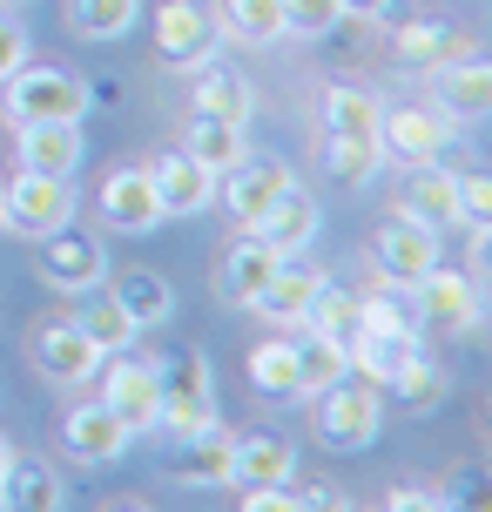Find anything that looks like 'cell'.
Segmentation results:
<instances>
[{"instance_id":"obj_1","label":"cell","mask_w":492,"mask_h":512,"mask_svg":"<svg viewBox=\"0 0 492 512\" xmlns=\"http://www.w3.org/2000/svg\"><path fill=\"white\" fill-rule=\"evenodd\" d=\"M412 297V324L418 337H466L479 331V317H486V297H479V283L466 277V270H445V263H432L425 277L405 290Z\"/></svg>"},{"instance_id":"obj_2","label":"cell","mask_w":492,"mask_h":512,"mask_svg":"<svg viewBox=\"0 0 492 512\" xmlns=\"http://www.w3.org/2000/svg\"><path fill=\"white\" fill-rule=\"evenodd\" d=\"M0 108H7V122H81L88 115V88L68 68H27L21 61L0 81Z\"/></svg>"},{"instance_id":"obj_3","label":"cell","mask_w":492,"mask_h":512,"mask_svg":"<svg viewBox=\"0 0 492 512\" xmlns=\"http://www.w3.org/2000/svg\"><path fill=\"white\" fill-rule=\"evenodd\" d=\"M311 405H317V438H324L331 452H364V445H378V425H385V398H378V384L337 378V384L317 391Z\"/></svg>"},{"instance_id":"obj_4","label":"cell","mask_w":492,"mask_h":512,"mask_svg":"<svg viewBox=\"0 0 492 512\" xmlns=\"http://www.w3.org/2000/svg\"><path fill=\"white\" fill-rule=\"evenodd\" d=\"M156 391H162V425L176 438L216 425V378H209L203 351H169V358H156Z\"/></svg>"},{"instance_id":"obj_5","label":"cell","mask_w":492,"mask_h":512,"mask_svg":"<svg viewBox=\"0 0 492 512\" xmlns=\"http://www.w3.org/2000/svg\"><path fill=\"white\" fill-rule=\"evenodd\" d=\"M459 142V122L439 115V108H378V155L398 162V169H425V162H445V149Z\"/></svg>"},{"instance_id":"obj_6","label":"cell","mask_w":492,"mask_h":512,"mask_svg":"<svg viewBox=\"0 0 492 512\" xmlns=\"http://www.w3.org/2000/svg\"><path fill=\"white\" fill-rule=\"evenodd\" d=\"M34 270H41V283H48V290H61V297H81V290L108 283V250H102V236H88V230H75V223H61V230L34 236Z\"/></svg>"},{"instance_id":"obj_7","label":"cell","mask_w":492,"mask_h":512,"mask_svg":"<svg viewBox=\"0 0 492 512\" xmlns=\"http://www.w3.org/2000/svg\"><path fill=\"white\" fill-rule=\"evenodd\" d=\"M156 54L176 75H196L203 61H216V54H223L216 7H203V0H162L156 7Z\"/></svg>"},{"instance_id":"obj_8","label":"cell","mask_w":492,"mask_h":512,"mask_svg":"<svg viewBox=\"0 0 492 512\" xmlns=\"http://www.w3.org/2000/svg\"><path fill=\"white\" fill-rule=\"evenodd\" d=\"M27 358H34V371L48 384H61V391H81V384H95V371H102V351H95V337L81 331L75 317H41L27 331Z\"/></svg>"},{"instance_id":"obj_9","label":"cell","mask_w":492,"mask_h":512,"mask_svg":"<svg viewBox=\"0 0 492 512\" xmlns=\"http://www.w3.org/2000/svg\"><path fill=\"white\" fill-rule=\"evenodd\" d=\"M102 405L129 425V432H156L162 425V391H156V358H129V351H108L102 358Z\"/></svg>"},{"instance_id":"obj_10","label":"cell","mask_w":492,"mask_h":512,"mask_svg":"<svg viewBox=\"0 0 492 512\" xmlns=\"http://www.w3.org/2000/svg\"><path fill=\"white\" fill-rule=\"evenodd\" d=\"M371 270H378V283H391V290H412L432 263H445L439 256V230H425V223H412V216H391V223H378V236H371Z\"/></svg>"},{"instance_id":"obj_11","label":"cell","mask_w":492,"mask_h":512,"mask_svg":"<svg viewBox=\"0 0 492 512\" xmlns=\"http://www.w3.org/2000/svg\"><path fill=\"white\" fill-rule=\"evenodd\" d=\"M0 196H7V230L14 236H48L61 223H75V189H68V176H34V169H21L14 182H0Z\"/></svg>"},{"instance_id":"obj_12","label":"cell","mask_w":492,"mask_h":512,"mask_svg":"<svg viewBox=\"0 0 492 512\" xmlns=\"http://www.w3.org/2000/svg\"><path fill=\"white\" fill-rule=\"evenodd\" d=\"M95 203H102L108 230H122V236H149V230L162 223V203H156V182H149V162H122V169H108Z\"/></svg>"},{"instance_id":"obj_13","label":"cell","mask_w":492,"mask_h":512,"mask_svg":"<svg viewBox=\"0 0 492 512\" xmlns=\"http://www.w3.org/2000/svg\"><path fill=\"white\" fill-rule=\"evenodd\" d=\"M149 182H156V203L162 216H203L216 203V176H209L203 162L189 149H162L149 155Z\"/></svg>"},{"instance_id":"obj_14","label":"cell","mask_w":492,"mask_h":512,"mask_svg":"<svg viewBox=\"0 0 492 512\" xmlns=\"http://www.w3.org/2000/svg\"><path fill=\"white\" fill-rule=\"evenodd\" d=\"M290 182H297V176H290V169L277 162V155H243L236 169H223V176H216V189H223L230 216L243 223V230H250V223H257L263 209H270V203H277V196L290 189Z\"/></svg>"},{"instance_id":"obj_15","label":"cell","mask_w":492,"mask_h":512,"mask_svg":"<svg viewBox=\"0 0 492 512\" xmlns=\"http://www.w3.org/2000/svg\"><path fill=\"white\" fill-rule=\"evenodd\" d=\"M14 155L34 176H75L88 142H81V122H14Z\"/></svg>"},{"instance_id":"obj_16","label":"cell","mask_w":492,"mask_h":512,"mask_svg":"<svg viewBox=\"0 0 492 512\" xmlns=\"http://www.w3.org/2000/svg\"><path fill=\"white\" fill-rule=\"evenodd\" d=\"M129 438H135V432L102 405V398H88V405H75L68 418H61V445H68V459H81V465L122 459V452H129Z\"/></svg>"},{"instance_id":"obj_17","label":"cell","mask_w":492,"mask_h":512,"mask_svg":"<svg viewBox=\"0 0 492 512\" xmlns=\"http://www.w3.org/2000/svg\"><path fill=\"white\" fill-rule=\"evenodd\" d=\"M432 95H439V115H452V122H479V115L492 108V61L472 48V54H459V61L432 68Z\"/></svg>"},{"instance_id":"obj_18","label":"cell","mask_w":492,"mask_h":512,"mask_svg":"<svg viewBox=\"0 0 492 512\" xmlns=\"http://www.w3.org/2000/svg\"><path fill=\"white\" fill-rule=\"evenodd\" d=\"M250 236H257V243H270L284 263H290V256H304V250L317 243V196L290 182L284 196H277V203H270L257 223H250Z\"/></svg>"},{"instance_id":"obj_19","label":"cell","mask_w":492,"mask_h":512,"mask_svg":"<svg viewBox=\"0 0 492 512\" xmlns=\"http://www.w3.org/2000/svg\"><path fill=\"white\" fill-rule=\"evenodd\" d=\"M297 479V452H290V438L277 432H243L230 438V486H284Z\"/></svg>"},{"instance_id":"obj_20","label":"cell","mask_w":492,"mask_h":512,"mask_svg":"<svg viewBox=\"0 0 492 512\" xmlns=\"http://www.w3.org/2000/svg\"><path fill=\"white\" fill-rule=\"evenodd\" d=\"M398 216H412L425 230H459V196H452V176H445L439 162H425V169H405L398 182Z\"/></svg>"},{"instance_id":"obj_21","label":"cell","mask_w":492,"mask_h":512,"mask_svg":"<svg viewBox=\"0 0 492 512\" xmlns=\"http://www.w3.org/2000/svg\"><path fill=\"white\" fill-rule=\"evenodd\" d=\"M277 263H284V256L243 230V236L230 243V250H223V263H216V297H223V304H250L263 283L277 277Z\"/></svg>"},{"instance_id":"obj_22","label":"cell","mask_w":492,"mask_h":512,"mask_svg":"<svg viewBox=\"0 0 492 512\" xmlns=\"http://www.w3.org/2000/svg\"><path fill=\"white\" fill-rule=\"evenodd\" d=\"M391 54H398V68L432 75V68H445V61L472 54V41L459 34V27H445V21H405L398 34H391Z\"/></svg>"},{"instance_id":"obj_23","label":"cell","mask_w":492,"mask_h":512,"mask_svg":"<svg viewBox=\"0 0 492 512\" xmlns=\"http://www.w3.org/2000/svg\"><path fill=\"white\" fill-rule=\"evenodd\" d=\"M418 351V331H371V324H358V331L344 337V358H351V371H358L364 384H378L385 391L391 371Z\"/></svg>"},{"instance_id":"obj_24","label":"cell","mask_w":492,"mask_h":512,"mask_svg":"<svg viewBox=\"0 0 492 512\" xmlns=\"http://www.w3.org/2000/svg\"><path fill=\"white\" fill-rule=\"evenodd\" d=\"M169 479H182V486H230V432H223V418L182 438L176 459H169Z\"/></svg>"},{"instance_id":"obj_25","label":"cell","mask_w":492,"mask_h":512,"mask_svg":"<svg viewBox=\"0 0 492 512\" xmlns=\"http://www.w3.org/2000/svg\"><path fill=\"white\" fill-rule=\"evenodd\" d=\"M311 290H317V270H304V263L290 256V263H277V277L250 297V310H257L263 324H277V331H297V324H304V304H311Z\"/></svg>"},{"instance_id":"obj_26","label":"cell","mask_w":492,"mask_h":512,"mask_svg":"<svg viewBox=\"0 0 492 512\" xmlns=\"http://www.w3.org/2000/svg\"><path fill=\"white\" fill-rule=\"evenodd\" d=\"M182 149L196 155L209 176H223V169H236V162L250 155V122H223V115H196V108H189V135H182Z\"/></svg>"},{"instance_id":"obj_27","label":"cell","mask_w":492,"mask_h":512,"mask_svg":"<svg viewBox=\"0 0 492 512\" xmlns=\"http://www.w3.org/2000/svg\"><path fill=\"white\" fill-rule=\"evenodd\" d=\"M108 297L129 310L135 331H156V324H169V317H176V290H169V277H162V270H122V277L108 283Z\"/></svg>"},{"instance_id":"obj_28","label":"cell","mask_w":492,"mask_h":512,"mask_svg":"<svg viewBox=\"0 0 492 512\" xmlns=\"http://www.w3.org/2000/svg\"><path fill=\"white\" fill-rule=\"evenodd\" d=\"M196 115H223V122H250V115H257V95H250V81L236 75V68H216V61H203V68H196Z\"/></svg>"},{"instance_id":"obj_29","label":"cell","mask_w":492,"mask_h":512,"mask_svg":"<svg viewBox=\"0 0 492 512\" xmlns=\"http://www.w3.org/2000/svg\"><path fill=\"white\" fill-rule=\"evenodd\" d=\"M61 499H68V486L54 479V465L21 459V452H14L7 479H0V506H21V512H54Z\"/></svg>"},{"instance_id":"obj_30","label":"cell","mask_w":492,"mask_h":512,"mask_svg":"<svg viewBox=\"0 0 492 512\" xmlns=\"http://www.w3.org/2000/svg\"><path fill=\"white\" fill-rule=\"evenodd\" d=\"M75 324H81L88 337H95V351H102V358H108V351H129L135 337H142V331L129 324V310L115 304V297H108L102 283H95V290H81V310H75Z\"/></svg>"},{"instance_id":"obj_31","label":"cell","mask_w":492,"mask_h":512,"mask_svg":"<svg viewBox=\"0 0 492 512\" xmlns=\"http://www.w3.org/2000/svg\"><path fill=\"white\" fill-rule=\"evenodd\" d=\"M216 21H223V34L243 41V48H277V41H284V7H277V0H223Z\"/></svg>"},{"instance_id":"obj_32","label":"cell","mask_w":492,"mask_h":512,"mask_svg":"<svg viewBox=\"0 0 492 512\" xmlns=\"http://www.w3.org/2000/svg\"><path fill=\"white\" fill-rule=\"evenodd\" d=\"M297 344V384H304V398H317L324 384L337 378H351V358H344V344L324 331H304V337H290Z\"/></svg>"},{"instance_id":"obj_33","label":"cell","mask_w":492,"mask_h":512,"mask_svg":"<svg viewBox=\"0 0 492 512\" xmlns=\"http://www.w3.org/2000/svg\"><path fill=\"white\" fill-rule=\"evenodd\" d=\"M297 331H324V337L344 344V337L358 331V290L317 277V290H311V304H304V324H297Z\"/></svg>"},{"instance_id":"obj_34","label":"cell","mask_w":492,"mask_h":512,"mask_svg":"<svg viewBox=\"0 0 492 512\" xmlns=\"http://www.w3.org/2000/svg\"><path fill=\"white\" fill-rule=\"evenodd\" d=\"M250 384H257L263 398H304V384H297V344L290 337H263L257 351H250Z\"/></svg>"},{"instance_id":"obj_35","label":"cell","mask_w":492,"mask_h":512,"mask_svg":"<svg viewBox=\"0 0 492 512\" xmlns=\"http://www.w3.org/2000/svg\"><path fill=\"white\" fill-rule=\"evenodd\" d=\"M142 21V0H68V27L81 41H122Z\"/></svg>"},{"instance_id":"obj_36","label":"cell","mask_w":492,"mask_h":512,"mask_svg":"<svg viewBox=\"0 0 492 512\" xmlns=\"http://www.w3.org/2000/svg\"><path fill=\"white\" fill-rule=\"evenodd\" d=\"M324 169H331L337 182L364 189V182L385 169V155H378V135H324Z\"/></svg>"},{"instance_id":"obj_37","label":"cell","mask_w":492,"mask_h":512,"mask_svg":"<svg viewBox=\"0 0 492 512\" xmlns=\"http://www.w3.org/2000/svg\"><path fill=\"white\" fill-rule=\"evenodd\" d=\"M324 135H378V95L324 88Z\"/></svg>"},{"instance_id":"obj_38","label":"cell","mask_w":492,"mask_h":512,"mask_svg":"<svg viewBox=\"0 0 492 512\" xmlns=\"http://www.w3.org/2000/svg\"><path fill=\"white\" fill-rule=\"evenodd\" d=\"M385 391H398V398H405L412 411H425V405H439V398H445V371H439L432 358H425V351H412V358L391 371Z\"/></svg>"},{"instance_id":"obj_39","label":"cell","mask_w":492,"mask_h":512,"mask_svg":"<svg viewBox=\"0 0 492 512\" xmlns=\"http://www.w3.org/2000/svg\"><path fill=\"white\" fill-rule=\"evenodd\" d=\"M277 7H284V34H297V41H324L344 21L337 0H277Z\"/></svg>"},{"instance_id":"obj_40","label":"cell","mask_w":492,"mask_h":512,"mask_svg":"<svg viewBox=\"0 0 492 512\" xmlns=\"http://www.w3.org/2000/svg\"><path fill=\"white\" fill-rule=\"evenodd\" d=\"M452 196H459V223L466 230H492V176L466 169V176H452Z\"/></svg>"},{"instance_id":"obj_41","label":"cell","mask_w":492,"mask_h":512,"mask_svg":"<svg viewBox=\"0 0 492 512\" xmlns=\"http://www.w3.org/2000/svg\"><path fill=\"white\" fill-rule=\"evenodd\" d=\"M21 61H27V27L14 21V14H0V81L14 75Z\"/></svg>"},{"instance_id":"obj_42","label":"cell","mask_w":492,"mask_h":512,"mask_svg":"<svg viewBox=\"0 0 492 512\" xmlns=\"http://www.w3.org/2000/svg\"><path fill=\"white\" fill-rule=\"evenodd\" d=\"M385 506L391 512H432V506H439V486H391Z\"/></svg>"},{"instance_id":"obj_43","label":"cell","mask_w":492,"mask_h":512,"mask_svg":"<svg viewBox=\"0 0 492 512\" xmlns=\"http://www.w3.org/2000/svg\"><path fill=\"white\" fill-rule=\"evenodd\" d=\"M337 7H344V21H385L398 0H337Z\"/></svg>"},{"instance_id":"obj_44","label":"cell","mask_w":492,"mask_h":512,"mask_svg":"<svg viewBox=\"0 0 492 512\" xmlns=\"http://www.w3.org/2000/svg\"><path fill=\"white\" fill-rule=\"evenodd\" d=\"M7 465H14V445H7V432H0V479H7Z\"/></svg>"},{"instance_id":"obj_45","label":"cell","mask_w":492,"mask_h":512,"mask_svg":"<svg viewBox=\"0 0 492 512\" xmlns=\"http://www.w3.org/2000/svg\"><path fill=\"white\" fill-rule=\"evenodd\" d=\"M0 236H7V196H0Z\"/></svg>"},{"instance_id":"obj_46","label":"cell","mask_w":492,"mask_h":512,"mask_svg":"<svg viewBox=\"0 0 492 512\" xmlns=\"http://www.w3.org/2000/svg\"><path fill=\"white\" fill-rule=\"evenodd\" d=\"M0 7H27V0H0Z\"/></svg>"}]
</instances>
